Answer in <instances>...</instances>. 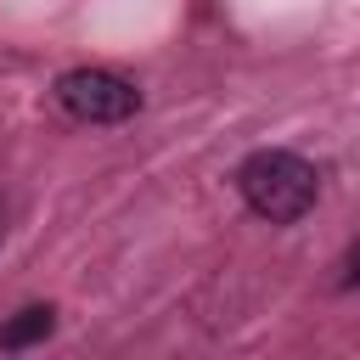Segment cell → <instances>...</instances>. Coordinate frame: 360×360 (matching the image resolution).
Instances as JSON below:
<instances>
[{
  "instance_id": "6da1fadb",
  "label": "cell",
  "mask_w": 360,
  "mask_h": 360,
  "mask_svg": "<svg viewBox=\"0 0 360 360\" xmlns=\"http://www.w3.org/2000/svg\"><path fill=\"white\" fill-rule=\"evenodd\" d=\"M236 186H242V202L270 219V225H292L315 208L321 197V174L315 163H304L298 152H281V146H264L253 152L242 169H236Z\"/></svg>"
},
{
  "instance_id": "7a4b0ae2",
  "label": "cell",
  "mask_w": 360,
  "mask_h": 360,
  "mask_svg": "<svg viewBox=\"0 0 360 360\" xmlns=\"http://www.w3.org/2000/svg\"><path fill=\"white\" fill-rule=\"evenodd\" d=\"M56 101L79 124H124L141 112V90L107 68H73L56 79Z\"/></svg>"
},
{
  "instance_id": "3957f363",
  "label": "cell",
  "mask_w": 360,
  "mask_h": 360,
  "mask_svg": "<svg viewBox=\"0 0 360 360\" xmlns=\"http://www.w3.org/2000/svg\"><path fill=\"white\" fill-rule=\"evenodd\" d=\"M51 326H56V309H51V304H22V309L0 326V349H34V343L51 338Z\"/></svg>"
},
{
  "instance_id": "277c9868",
  "label": "cell",
  "mask_w": 360,
  "mask_h": 360,
  "mask_svg": "<svg viewBox=\"0 0 360 360\" xmlns=\"http://www.w3.org/2000/svg\"><path fill=\"white\" fill-rule=\"evenodd\" d=\"M0 236H6V202H0Z\"/></svg>"
}]
</instances>
